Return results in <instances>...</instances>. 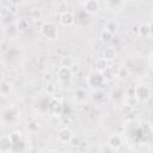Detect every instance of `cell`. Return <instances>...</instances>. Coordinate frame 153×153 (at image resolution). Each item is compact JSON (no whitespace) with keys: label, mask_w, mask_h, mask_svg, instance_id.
Wrapping results in <instances>:
<instances>
[{"label":"cell","mask_w":153,"mask_h":153,"mask_svg":"<svg viewBox=\"0 0 153 153\" xmlns=\"http://www.w3.org/2000/svg\"><path fill=\"white\" fill-rule=\"evenodd\" d=\"M104 76H103V74L102 73H99V72H93L90 76H88V82H90V85L91 86H93V87H99L103 82H104Z\"/></svg>","instance_id":"5b68a950"},{"label":"cell","mask_w":153,"mask_h":153,"mask_svg":"<svg viewBox=\"0 0 153 153\" xmlns=\"http://www.w3.org/2000/svg\"><path fill=\"white\" fill-rule=\"evenodd\" d=\"M96 67H97V69H98L99 73H103L104 71L108 69V62H106V60H104L103 57L102 59H98L96 61Z\"/></svg>","instance_id":"8fae6325"},{"label":"cell","mask_w":153,"mask_h":153,"mask_svg":"<svg viewBox=\"0 0 153 153\" xmlns=\"http://www.w3.org/2000/svg\"><path fill=\"white\" fill-rule=\"evenodd\" d=\"M108 143H109L110 148H112V149H118V148L122 147V145H123V140H122L121 135H118V134H112V135L109 136V139H108Z\"/></svg>","instance_id":"8992f818"},{"label":"cell","mask_w":153,"mask_h":153,"mask_svg":"<svg viewBox=\"0 0 153 153\" xmlns=\"http://www.w3.org/2000/svg\"><path fill=\"white\" fill-rule=\"evenodd\" d=\"M26 25H27V23L25 22V20H19V23H18V30L20 29V30H24L25 27H26Z\"/></svg>","instance_id":"d6986e66"},{"label":"cell","mask_w":153,"mask_h":153,"mask_svg":"<svg viewBox=\"0 0 153 153\" xmlns=\"http://www.w3.org/2000/svg\"><path fill=\"white\" fill-rule=\"evenodd\" d=\"M31 17H32L33 19H41V18H42V11L38 10V8L31 10Z\"/></svg>","instance_id":"ac0fdd59"},{"label":"cell","mask_w":153,"mask_h":153,"mask_svg":"<svg viewBox=\"0 0 153 153\" xmlns=\"http://www.w3.org/2000/svg\"><path fill=\"white\" fill-rule=\"evenodd\" d=\"M100 38L104 43H110L112 41V33L109 32L108 30H104L102 33H100Z\"/></svg>","instance_id":"7c38bea8"},{"label":"cell","mask_w":153,"mask_h":153,"mask_svg":"<svg viewBox=\"0 0 153 153\" xmlns=\"http://www.w3.org/2000/svg\"><path fill=\"white\" fill-rule=\"evenodd\" d=\"M73 136L74 135H73L72 130L68 128H62L57 131V140L62 143H69L71 140L73 139Z\"/></svg>","instance_id":"3957f363"},{"label":"cell","mask_w":153,"mask_h":153,"mask_svg":"<svg viewBox=\"0 0 153 153\" xmlns=\"http://www.w3.org/2000/svg\"><path fill=\"white\" fill-rule=\"evenodd\" d=\"M10 91H11V86H10V84L6 82V81H2V82H1V86H0V92H1V94L5 97L6 94L10 93Z\"/></svg>","instance_id":"4fadbf2b"},{"label":"cell","mask_w":153,"mask_h":153,"mask_svg":"<svg viewBox=\"0 0 153 153\" xmlns=\"http://www.w3.org/2000/svg\"><path fill=\"white\" fill-rule=\"evenodd\" d=\"M72 74H73V72H72V69L69 67H60L59 71H57V76L63 81L69 80Z\"/></svg>","instance_id":"ba28073f"},{"label":"cell","mask_w":153,"mask_h":153,"mask_svg":"<svg viewBox=\"0 0 153 153\" xmlns=\"http://www.w3.org/2000/svg\"><path fill=\"white\" fill-rule=\"evenodd\" d=\"M79 142H80V140H79L78 137H75V136H73V139L71 140V142H69V143H71L72 146H78V145H79Z\"/></svg>","instance_id":"ffe728a7"},{"label":"cell","mask_w":153,"mask_h":153,"mask_svg":"<svg viewBox=\"0 0 153 153\" xmlns=\"http://www.w3.org/2000/svg\"><path fill=\"white\" fill-rule=\"evenodd\" d=\"M115 56H116V51H115L114 48H111V47L105 48V50H104V57H103L104 60H106V61H111V60L115 59Z\"/></svg>","instance_id":"30bf717a"},{"label":"cell","mask_w":153,"mask_h":153,"mask_svg":"<svg viewBox=\"0 0 153 153\" xmlns=\"http://www.w3.org/2000/svg\"><path fill=\"white\" fill-rule=\"evenodd\" d=\"M41 31H42L43 36L47 37V38H49V39H54V38H56L57 35H59L57 27H56V25L53 24V23H44V24L42 25V27H41Z\"/></svg>","instance_id":"6da1fadb"},{"label":"cell","mask_w":153,"mask_h":153,"mask_svg":"<svg viewBox=\"0 0 153 153\" xmlns=\"http://www.w3.org/2000/svg\"><path fill=\"white\" fill-rule=\"evenodd\" d=\"M149 27H151V36H153V22L149 24Z\"/></svg>","instance_id":"44dd1931"},{"label":"cell","mask_w":153,"mask_h":153,"mask_svg":"<svg viewBox=\"0 0 153 153\" xmlns=\"http://www.w3.org/2000/svg\"><path fill=\"white\" fill-rule=\"evenodd\" d=\"M99 10V2L96 0H88L86 2H84V11H86L87 13H94Z\"/></svg>","instance_id":"52a82bcc"},{"label":"cell","mask_w":153,"mask_h":153,"mask_svg":"<svg viewBox=\"0 0 153 153\" xmlns=\"http://www.w3.org/2000/svg\"><path fill=\"white\" fill-rule=\"evenodd\" d=\"M66 153H72V152H66Z\"/></svg>","instance_id":"7402d4cb"},{"label":"cell","mask_w":153,"mask_h":153,"mask_svg":"<svg viewBox=\"0 0 153 153\" xmlns=\"http://www.w3.org/2000/svg\"><path fill=\"white\" fill-rule=\"evenodd\" d=\"M73 66V60L72 57L69 56H66V57H62L61 59V67H72Z\"/></svg>","instance_id":"9a60e30c"},{"label":"cell","mask_w":153,"mask_h":153,"mask_svg":"<svg viewBox=\"0 0 153 153\" xmlns=\"http://www.w3.org/2000/svg\"><path fill=\"white\" fill-rule=\"evenodd\" d=\"M152 94V91L148 86L146 85H140L136 86V91H135V97L137 100H147Z\"/></svg>","instance_id":"7a4b0ae2"},{"label":"cell","mask_w":153,"mask_h":153,"mask_svg":"<svg viewBox=\"0 0 153 153\" xmlns=\"http://www.w3.org/2000/svg\"><path fill=\"white\" fill-rule=\"evenodd\" d=\"M59 20H60V24H61L62 26H71V25L74 24L75 17H74L71 12H67V11H66V12H62V13L60 14Z\"/></svg>","instance_id":"277c9868"},{"label":"cell","mask_w":153,"mask_h":153,"mask_svg":"<svg viewBox=\"0 0 153 153\" xmlns=\"http://www.w3.org/2000/svg\"><path fill=\"white\" fill-rule=\"evenodd\" d=\"M139 33L142 37H149L151 36V27L149 24H141L139 26Z\"/></svg>","instance_id":"9c48e42d"},{"label":"cell","mask_w":153,"mask_h":153,"mask_svg":"<svg viewBox=\"0 0 153 153\" xmlns=\"http://www.w3.org/2000/svg\"><path fill=\"white\" fill-rule=\"evenodd\" d=\"M117 24L115 23V22H109V23H106V26H105V30H108L109 32H111V33H114V32H116V30H117Z\"/></svg>","instance_id":"e0dca14e"},{"label":"cell","mask_w":153,"mask_h":153,"mask_svg":"<svg viewBox=\"0 0 153 153\" xmlns=\"http://www.w3.org/2000/svg\"><path fill=\"white\" fill-rule=\"evenodd\" d=\"M75 98H76V100H79V102H84V100L86 99V91L82 90V88L76 90V91H75Z\"/></svg>","instance_id":"5bb4252c"},{"label":"cell","mask_w":153,"mask_h":153,"mask_svg":"<svg viewBox=\"0 0 153 153\" xmlns=\"http://www.w3.org/2000/svg\"><path fill=\"white\" fill-rule=\"evenodd\" d=\"M128 75H129V71H128V68H126V67H120V68H118L117 76H120L121 79H126Z\"/></svg>","instance_id":"2e32d148"}]
</instances>
